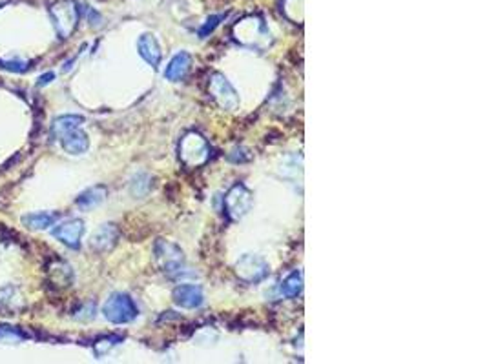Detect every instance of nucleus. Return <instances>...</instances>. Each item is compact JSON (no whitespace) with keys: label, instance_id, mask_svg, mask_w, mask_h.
I'll list each match as a JSON object with an SVG mask.
<instances>
[{"label":"nucleus","instance_id":"obj_1","mask_svg":"<svg viewBox=\"0 0 487 364\" xmlns=\"http://www.w3.org/2000/svg\"><path fill=\"white\" fill-rule=\"evenodd\" d=\"M49 17L54 20L55 31L61 39H68L79 22V8L73 0H58L49 8Z\"/></svg>","mask_w":487,"mask_h":364},{"label":"nucleus","instance_id":"obj_2","mask_svg":"<svg viewBox=\"0 0 487 364\" xmlns=\"http://www.w3.org/2000/svg\"><path fill=\"white\" fill-rule=\"evenodd\" d=\"M102 313L111 324H126L137 317L136 302L131 301L128 293H113L102 306Z\"/></svg>","mask_w":487,"mask_h":364},{"label":"nucleus","instance_id":"obj_3","mask_svg":"<svg viewBox=\"0 0 487 364\" xmlns=\"http://www.w3.org/2000/svg\"><path fill=\"white\" fill-rule=\"evenodd\" d=\"M208 149L207 140L199 133L192 131V133L184 135L181 139V146H179V157L186 166H199V164L207 163Z\"/></svg>","mask_w":487,"mask_h":364},{"label":"nucleus","instance_id":"obj_4","mask_svg":"<svg viewBox=\"0 0 487 364\" xmlns=\"http://www.w3.org/2000/svg\"><path fill=\"white\" fill-rule=\"evenodd\" d=\"M155 259L161 264L163 272L168 275H175V273L179 275L183 272V251L170 240L159 239L155 242Z\"/></svg>","mask_w":487,"mask_h":364},{"label":"nucleus","instance_id":"obj_5","mask_svg":"<svg viewBox=\"0 0 487 364\" xmlns=\"http://www.w3.org/2000/svg\"><path fill=\"white\" fill-rule=\"evenodd\" d=\"M236 39L241 40L246 46H250V48H261L260 40L269 42L271 40V33H269L266 26L263 24V20L250 17V19L241 20L236 26Z\"/></svg>","mask_w":487,"mask_h":364},{"label":"nucleus","instance_id":"obj_6","mask_svg":"<svg viewBox=\"0 0 487 364\" xmlns=\"http://www.w3.org/2000/svg\"><path fill=\"white\" fill-rule=\"evenodd\" d=\"M225 208L230 219L239 221L250 211L252 208V193L250 190L243 184H236L228 190L227 197H225Z\"/></svg>","mask_w":487,"mask_h":364},{"label":"nucleus","instance_id":"obj_7","mask_svg":"<svg viewBox=\"0 0 487 364\" xmlns=\"http://www.w3.org/2000/svg\"><path fill=\"white\" fill-rule=\"evenodd\" d=\"M210 95H212L214 101L219 104V108L227 111H234L239 106V95L237 91L234 90L230 82L227 81L225 75L221 73H216L212 75V81H210Z\"/></svg>","mask_w":487,"mask_h":364},{"label":"nucleus","instance_id":"obj_8","mask_svg":"<svg viewBox=\"0 0 487 364\" xmlns=\"http://www.w3.org/2000/svg\"><path fill=\"white\" fill-rule=\"evenodd\" d=\"M237 277L245 283H257L269 275V264L261 259L260 255L246 254L236 264Z\"/></svg>","mask_w":487,"mask_h":364},{"label":"nucleus","instance_id":"obj_9","mask_svg":"<svg viewBox=\"0 0 487 364\" xmlns=\"http://www.w3.org/2000/svg\"><path fill=\"white\" fill-rule=\"evenodd\" d=\"M54 237L63 242L64 246H68L72 249L81 248V239L84 233V222L81 219H70L54 228Z\"/></svg>","mask_w":487,"mask_h":364},{"label":"nucleus","instance_id":"obj_10","mask_svg":"<svg viewBox=\"0 0 487 364\" xmlns=\"http://www.w3.org/2000/svg\"><path fill=\"white\" fill-rule=\"evenodd\" d=\"M172 297L177 306L186 308V310H195V308L203 306L205 302L203 290L195 284H181L175 288Z\"/></svg>","mask_w":487,"mask_h":364},{"label":"nucleus","instance_id":"obj_11","mask_svg":"<svg viewBox=\"0 0 487 364\" xmlns=\"http://www.w3.org/2000/svg\"><path fill=\"white\" fill-rule=\"evenodd\" d=\"M119 240V230L115 224H102L90 239V246L92 249L102 254V251H110Z\"/></svg>","mask_w":487,"mask_h":364},{"label":"nucleus","instance_id":"obj_12","mask_svg":"<svg viewBox=\"0 0 487 364\" xmlns=\"http://www.w3.org/2000/svg\"><path fill=\"white\" fill-rule=\"evenodd\" d=\"M61 144L66 154L70 155H82L86 154L88 148H90V140H88V135L81 130V128H73L68 133H64L61 137Z\"/></svg>","mask_w":487,"mask_h":364},{"label":"nucleus","instance_id":"obj_13","mask_svg":"<svg viewBox=\"0 0 487 364\" xmlns=\"http://www.w3.org/2000/svg\"><path fill=\"white\" fill-rule=\"evenodd\" d=\"M137 49H139L141 57L145 58L150 66H159L163 51H161L159 42H157V39H155L154 35H143L139 39V42H137Z\"/></svg>","mask_w":487,"mask_h":364},{"label":"nucleus","instance_id":"obj_14","mask_svg":"<svg viewBox=\"0 0 487 364\" xmlns=\"http://www.w3.org/2000/svg\"><path fill=\"white\" fill-rule=\"evenodd\" d=\"M190 67H192V57H190L186 51H181L170 60V64L166 66V69H164V77L168 78V81L177 82L186 77Z\"/></svg>","mask_w":487,"mask_h":364},{"label":"nucleus","instance_id":"obj_15","mask_svg":"<svg viewBox=\"0 0 487 364\" xmlns=\"http://www.w3.org/2000/svg\"><path fill=\"white\" fill-rule=\"evenodd\" d=\"M61 213L58 211H37V213H28L22 217V224L29 230H48L58 221Z\"/></svg>","mask_w":487,"mask_h":364},{"label":"nucleus","instance_id":"obj_16","mask_svg":"<svg viewBox=\"0 0 487 364\" xmlns=\"http://www.w3.org/2000/svg\"><path fill=\"white\" fill-rule=\"evenodd\" d=\"M108 195V190L106 186H92L88 188L86 192H82L81 195L77 197V201H75V204H77L81 210H92V208H97L99 204H102L104 202V199H106Z\"/></svg>","mask_w":487,"mask_h":364},{"label":"nucleus","instance_id":"obj_17","mask_svg":"<svg viewBox=\"0 0 487 364\" xmlns=\"http://www.w3.org/2000/svg\"><path fill=\"white\" fill-rule=\"evenodd\" d=\"M82 122H84V119H82L81 115L58 117V119L54 120V124H51V137H54V139H61L64 133H68L73 128H81Z\"/></svg>","mask_w":487,"mask_h":364},{"label":"nucleus","instance_id":"obj_18","mask_svg":"<svg viewBox=\"0 0 487 364\" xmlns=\"http://www.w3.org/2000/svg\"><path fill=\"white\" fill-rule=\"evenodd\" d=\"M301 292H303V273L292 272L281 284V293L287 299H296Z\"/></svg>","mask_w":487,"mask_h":364},{"label":"nucleus","instance_id":"obj_19","mask_svg":"<svg viewBox=\"0 0 487 364\" xmlns=\"http://www.w3.org/2000/svg\"><path fill=\"white\" fill-rule=\"evenodd\" d=\"M150 188H152V184H150V177L148 175H145V173L137 175V177L134 179V182H131V193H134L136 197H145L146 193L150 192Z\"/></svg>","mask_w":487,"mask_h":364},{"label":"nucleus","instance_id":"obj_20","mask_svg":"<svg viewBox=\"0 0 487 364\" xmlns=\"http://www.w3.org/2000/svg\"><path fill=\"white\" fill-rule=\"evenodd\" d=\"M119 340H122L121 337H117V336H110V337H102V339H99L93 345V350H95V355L97 357H101V355H104L106 354L110 348H113L115 345H119Z\"/></svg>","mask_w":487,"mask_h":364},{"label":"nucleus","instance_id":"obj_21","mask_svg":"<svg viewBox=\"0 0 487 364\" xmlns=\"http://www.w3.org/2000/svg\"><path fill=\"white\" fill-rule=\"evenodd\" d=\"M225 19H227V13H225V15H214V17H210V19H208L207 22H205L203 28L199 29V35H201V37H207V35L212 33L214 29H216L217 26H219V22H221V20H225Z\"/></svg>","mask_w":487,"mask_h":364},{"label":"nucleus","instance_id":"obj_22","mask_svg":"<svg viewBox=\"0 0 487 364\" xmlns=\"http://www.w3.org/2000/svg\"><path fill=\"white\" fill-rule=\"evenodd\" d=\"M24 333L15 330L11 326H0V340H22Z\"/></svg>","mask_w":487,"mask_h":364},{"label":"nucleus","instance_id":"obj_23","mask_svg":"<svg viewBox=\"0 0 487 364\" xmlns=\"http://www.w3.org/2000/svg\"><path fill=\"white\" fill-rule=\"evenodd\" d=\"M0 66L6 67V69H10V72L22 73V72H26L28 64L22 63V60H15V63H0Z\"/></svg>","mask_w":487,"mask_h":364},{"label":"nucleus","instance_id":"obj_24","mask_svg":"<svg viewBox=\"0 0 487 364\" xmlns=\"http://www.w3.org/2000/svg\"><path fill=\"white\" fill-rule=\"evenodd\" d=\"M51 78H55V73H46V75H42V77L39 78V86H44V84L51 82Z\"/></svg>","mask_w":487,"mask_h":364}]
</instances>
